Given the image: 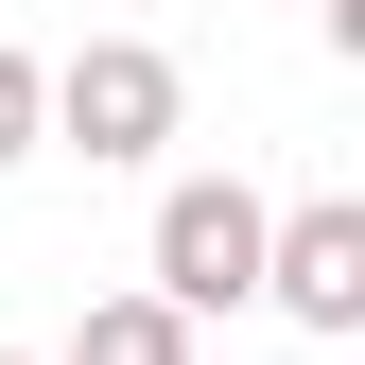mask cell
<instances>
[{"label":"cell","instance_id":"obj_2","mask_svg":"<svg viewBox=\"0 0 365 365\" xmlns=\"http://www.w3.org/2000/svg\"><path fill=\"white\" fill-rule=\"evenodd\" d=\"M261 226H279V209H261L244 192V174H174V192H157V313H192V331H209V313H244L261 296Z\"/></svg>","mask_w":365,"mask_h":365},{"label":"cell","instance_id":"obj_5","mask_svg":"<svg viewBox=\"0 0 365 365\" xmlns=\"http://www.w3.org/2000/svg\"><path fill=\"white\" fill-rule=\"evenodd\" d=\"M18 157H53V70L0 35V174H18Z\"/></svg>","mask_w":365,"mask_h":365},{"label":"cell","instance_id":"obj_3","mask_svg":"<svg viewBox=\"0 0 365 365\" xmlns=\"http://www.w3.org/2000/svg\"><path fill=\"white\" fill-rule=\"evenodd\" d=\"M261 296H279L296 331H365V209L348 192L279 209V226H261Z\"/></svg>","mask_w":365,"mask_h":365},{"label":"cell","instance_id":"obj_6","mask_svg":"<svg viewBox=\"0 0 365 365\" xmlns=\"http://www.w3.org/2000/svg\"><path fill=\"white\" fill-rule=\"evenodd\" d=\"M0 365H35V348H0Z\"/></svg>","mask_w":365,"mask_h":365},{"label":"cell","instance_id":"obj_1","mask_svg":"<svg viewBox=\"0 0 365 365\" xmlns=\"http://www.w3.org/2000/svg\"><path fill=\"white\" fill-rule=\"evenodd\" d=\"M174 122H192V87H174V53H157V35H87V53L53 70V140H70L87 174H140Z\"/></svg>","mask_w":365,"mask_h":365},{"label":"cell","instance_id":"obj_4","mask_svg":"<svg viewBox=\"0 0 365 365\" xmlns=\"http://www.w3.org/2000/svg\"><path fill=\"white\" fill-rule=\"evenodd\" d=\"M53 365H192V313H157V296H87V331Z\"/></svg>","mask_w":365,"mask_h":365}]
</instances>
